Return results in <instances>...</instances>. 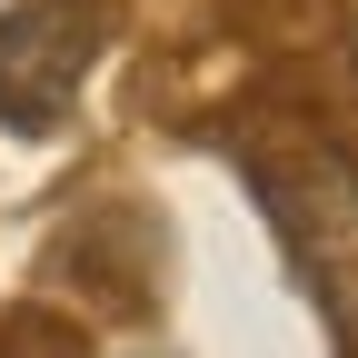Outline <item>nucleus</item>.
Wrapping results in <instances>:
<instances>
[{
	"mask_svg": "<svg viewBox=\"0 0 358 358\" xmlns=\"http://www.w3.org/2000/svg\"><path fill=\"white\" fill-rule=\"evenodd\" d=\"M100 50L90 0H20L0 10V120L10 129H60L80 100V70Z\"/></svg>",
	"mask_w": 358,
	"mask_h": 358,
	"instance_id": "nucleus-1",
	"label": "nucleus"
}]
</instances>
